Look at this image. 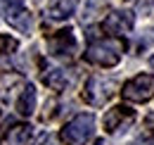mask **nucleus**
Masks as SVG:
<instances>
[{"instance_id": "nucleus-3", "label": "nucleus", "mask_w": 154, "mask_h": 145, "mask_svg": "<svg viewBox=\"0 0 154 145\" xmlns=\"http://www.w3.org/2000/svg\"><path fill=\"white\" fill-rule=\"evenodd\" d=\"M116 93V81L112 76H100L93 74L88 81H85V88H83V98L88 105L93 107H102L104 102L112 100V95Z\"/></svg>"}, {"instance_id": "nucleus-11", "label": "nucleus", "mask_w": 154, "mask_h": 145, "mask_svg": "<svg viewBox=\"0 0 154 145\" xmlns=\"http://www.w3.org/2000/svg\"><path fill=\"white\" fill-rule=\"evenodd\" d=\"M43 83L48 86V88H52V91L62 93L66 86H69V79H66V74L57 69V67H48L45 72H43Z\"/></svg>"}, {"instance_id": "nucleus-17", "label": "nucleus", "mask_w": 154, "mask_h": 145, "mask_svg": "<svg viewBox=\"0 0 154 145\" xmlns=\"http://www.w3.org/2000/svg\"><path fill=\"white\" fill-rule=\"evenodd\" d=\"M38 145H59V140H57V136H45V138H40V143Z\"/></svg>"}, {"instance_id": "nucleus-12", "label": "nucleus", "mask_w": 154, "mask_h": 145, "mask_svg": "<svg viewBox=\"0 0 154 145\" xmlns=\"http://www.w3.org/2000/svg\"><path fill=\"white\" fill-rule=\"evenodd\" d=\"M33 138V126L31 124H17L7 131V143L10 145H29Z\"/></svg>"}, {"instance_id": "nucleus-9", "label": "nucleus", "mask_w": 154, "mask_h": 145, "mask_svg": "<svg viewBox=\"0 0 154 145\" xmlns=\"http://www.w3.org/2000/svg\"><path fill=\"white\" fill-rule=\"evenodd\" d=\"M78 2L81 0H50L45 14L55 21H62V19H69L74 12L78 10Z\"/></svg>"}, {"instance_id": "nucleus-18", "label": "nucleus", "mask_w": 154, "mask_h": 145, "mask_svg": "<svg viewBox=\"0 0 154 145\" xmlns=\"http://www.w3.org/2000/svg\"><path fill=\"white\" fill-rule=\"evenodd\" d=\"M149 67H152V72H154V55H152V60H149Z\"/></svg>"}, {"instance_id": "nucleus-6", "label": "nucleus", "mask_w": 154, "mask_h": 145, "mask_svg": "<svg viewBox=\"0 0 154 145\" xmlns=\"http://www.w3.org/2000/svg\"><path fill=\"white\" fill-rule=\"evenodd\" d=\"M135 117H137L135 109H131L128 105H116V107L104 112V131L112 133V136L119 131H126V128L133 126Z\"/></svg>"}, {"instance_id": "nucleus-5", "label": "nucleus", "mask_w": 154, "mask_h": 145, "mask_svg": "<svg viewBox=\"0 0 154 145\" xmlns=\"http://www.w3.org/2000/svg\"><path fill=\"white\" fill-rule=\"evenodd\" d=\"M123 98L131 102H147L154 95V79L149 74H137L131 81L123 83Z\"/></svg>"}, {"instance_id": "nucleus-15", "label": "nucleus", "mask_w": 154, "mask_h": 145, "mask_svg": "<svg viewBox=\"0 0 154 145\" xmlns=\"http://www.w3.org/2000/svg\"><path fill=\"white\" fill-rule=\"evenodd\" d=\"M135 10L140 14H145V17H154V0H137Z\"/></svg>"}, {"instance_id": "nucleus-16", "label": "nucleus", "mask_w": 154, "mask_h": 145, "mask_svg": "<svg viewBox=\"0 0 154 145\" xmlns=\"http://www.w3.org/2000/svg\"><path fill=\"white\" fill-rule=\"evenodd\" d=\"M145 128H147V131L154 136V112H149V114L145 117Z\"/></svg>"}, {"instance_id": "nucleus-7", "label": "nucleus", "mask_w": 154, "mask_h": 145, "mask_svg": "<svg viewBox=\"0 0 154 145\" xmlns=\"http://www.w3.org/2000/svg\"><path fill=\"white\" fill-rule=\"evenodd\" d=\"M102 26H104V31L112 34V36H123V34H131V31H133L135 17H133V12L114 10V12H109V14L104 17Z\"/></svg>"}, {"instance_id": "nucleus-4", "label": "nucleus", "mask_w": 154, "mask_h": 145, "mask_svg": "<svg viewBox=\"0 0 154 145\" xmlns=\"http://www.w3.org/2000/svg\"><path fill=\"white\" fill-rule=\"evenodd\" d=\"M0 7L5 12V19L12 29H17L21 34H31L33 29V17L31 12L24 7V0H0Z\"/></svg>"}, {"instance_id": "nucleus-2", "label": "nucleus", "mask_w": 154, "mask_h": 145, "mask_svg": "<svg viewBox=\"0 0 154 145\" xmlns=\"http://www.w3.org/2000/svg\"><path fill=\"white\" fill-rule=\"evenodd\" d=\"M93 133H95V117L90 112L88 114H76L62 128V140L66 145H88Z\"/></svg>"}, {"instance_id": "nucleus-1", "label": "nucleus", "mask_w": 154, "mask_h": 145, "mask_svg": "<svg viewBox=\"0 0 154 145\" xmlns=\"http://www.w3.org/2000/svg\"><path fill=\"white\" fill-rule=\"evenodd\" d=\"M123 50H126V43H123L121 38H116V36L100 38V40H93V43L88 45L85 60L93 62V64H97V67L109 69V67H116V64L121 62Z\"/></svg>"}, {"instance_id": "nucleus-14", "label": "nucleus", "mask_w": 154, "mask_h": 145, "mask_svg": "<svg viewBox=\"0 0 154 145\" xmlns=\"http://www.w3.org/2000/svg\"><path fill=\"white\" fill-rule=\"evenodd\" d=\"M17 48H19L17 38H12V36H0V57H10V55L14 53Z\"/></svg>"}, {"instance_id": "nucleus-13", "label": "nucleus", "mask_w": 154, "mask_h": 145, "mask_svg": "<svg viewBox=\"0 0 154 145\" xmlns=\"http://www.w3.org/2000/svg\"><path fill=\"white\" fill-rule=\"evenodd\" d=\"M104 10H107V0H88L83 12V24H93L100 14H104Z\"/></svg>"}, {"instance_id": "nucleus-8", "label": "nucleus", "mask_w": 154, "mask_h": 145, "mask_svg": "<svg viewBox=\"0 0 154 145\" xmlns=\"http://www.w3.org/2000/svg\"><path fill=\"white\" fill-rule=\"evenodd\" d=\"M76 50V36L71 29H62L48 38V53L52 57H69Z\"/></svg>"}, {"instance_id": "nucleus-19", "label": "nucleus", "mask_w": 154, "mask_h": 145, "mask_svg": "<svg viewBox=\"0 0 154 145\" xmlns=\"http://www.w3.org/2000/svg\"><path fill=\"white\" fill-rule=\"evenodd\" d=\"M0 114H2V112H0Z\"/></svg>"}, {"instance_id": "nucleus-10", "label": "nucleus", "mask_w": 154, "mask_h": 145, "mask_svg": "<svg viewBox=\"0 0 154 145\" xmlns=\"http://www.w3.org/2000/svg\"><path fill=\"white\" fill-rule=\"evenodd\" d=\"M14 107H17V112H19L21 117H31V114H33V109H36V88H33L31 83H26V86L21 88Z\"/></svg>"}]
</instances>
